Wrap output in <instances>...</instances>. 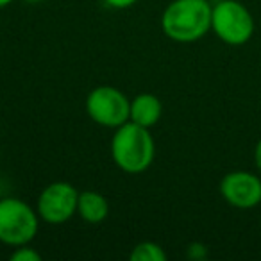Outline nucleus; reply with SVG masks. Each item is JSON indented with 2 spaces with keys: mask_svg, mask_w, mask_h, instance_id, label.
I'll list each match as a JSON object with an SVG mask.
<instances>
[{
  "mask_svg": "<svg viewBox=\"0 0 261 261\" xmlns=\"http://www.w3.org/2000/svg\"><path fill=\"white\" fill-rule=\"evenodd\" d=\"M211 13L210 0H174L163 11L161 29L177 43H192L211 31Z\"/></svg>",
  "mask_w": 261,
  "mask_h": 261,
  "instance_id": "f257e3e1",
  "label": "nucleus"
},
{
  "mask_svg": "<svg viewBox=\"0 0 261 261\" xmlns=\"http://www.w3.org/2000/svg\"><path fill=\"white\" fill-rule=\"evenodd\" d=\"M111 156L120 170L127 174H142L152 165L156 143L147 127L129 120L116 127L111 140Z\"/></svg>",
  "mask_w": 261,
  "mask_h": 261,
  "instance_id": "f03ea898",
  "label": "nucleus"
},
{
  "mask_svg": "<svg viewBox=\"0 0 261 261\" xmlns=\"http://www.w3.org/2000/svg\"><path fill=\"white\" fill-rule=\"evenodd\" d=\"M40 215L27 202L15 197L0 199V242L11 247L27 245L34 240Z\"/></svg>",
  "mask_w": 261,
  "mask_h": 261,
  "instance_id": "7ed1b4c3",
  "label": "nucleus"
},
{
  "mask_svg": "<svg viewBox=\"0 0 261 261\" xmlns=\"http://www.w3.org/2000/svg\"><path fill=\"white\" fill-rule=\"evenodd\" d=\"M211 31L224 43L240 47L254 34V18L250 11L238 0H224L213 4Z\"/></svg>",
  "mask_w": 261,
  "mask_h": 261,
  "instance_id": "20e7f679",
  "label": "nucleus"
},
{
  "mask_svg": "<svg viewBox=\"0 0 261 261\" xmlns=\"http://www.w3.org/2000/svg\"><path fill=\"white\" fill-rule=\"evenodd\" d=\"M86 111L95 123L116 129L129 122L130 100L123 91L113 86H97L86 98Z\"/></svg>",
  "mask_w": 261,
  "mask_h": 261,
  "instance_id": "39448f33",
  "label": "nucleus"
},
{
  "mask_svg": "<svg viewBox=\"0 0 261 261\" xmlns=\"http://www.w3.org/2000/svg\"><path fill=\"white\" fill-rule=\"evenodd\" d=\"M79 192L70 182L58 181L48 185L38 197L36 211L47 224L61 225L77 213Z\"/></svg>",
  "mask_w": 261,
  "mask_h": 261,
  "instance_id": "423d86ee",
  "label": "nucleus"
},
{
  "mask_svg": "<svg viewBox=\"0 0 261 261\" xmlns=\"http://www.w3.org/2000/svg\"><path fill=\"white\" fill-rule=\"evenodd\" d=\"M220 195L236 210H252L261 204V179L247 170L229 172L220 181Z\"/></svg>",
  "mask_w": 261,
  "mask_h": 261,
  "instance_id": "0eeeda50",
  "label": "nucleus"
},
{
  "mask_svg": "<svg viewBox=\"0 0 261 261\" xmlns=\"http://www.w3.org/2000/svg\"><path fill=\"white\" fill-rule=\"evenodd\" d=\"M161 113H163L161 100L152 93L136 95V97L130 100L129 120L138 123V125L147 127V129H150V127L160 122Z\"/></svg>",
  "mask_w": 261,
  "mask_h": 261,
  "instance_id": "6e6552de",
  "label": "nucleus"
},
{
  "mask_svg": "<svg viewBox=\"0 0 261 261\" xmlns=\"http://www.w3.org/2000/svg\"><path fill=\"white\" fill-rule=\"evenodd\" d=\"M77 213L88 224H100L109 215V202L100 193L93 192V190H86V192L79 193Z\"/></svg>",
  "mask_w": 261,
  "mask_h": 261,
  "instance_id": "1a4fd4ad",
  "label": "nucleus"
},
{
  "mask_svg": "<svg viewBox=\"0 0 261 261\" xmlns=\"http://www.w3.org/2000/svg\"><path fill=\"white\" fill-rule=\"evenodd\" d=\"M130 261H165L167 252L156 242H140L129 254Z\"/></svg>",
  "mask_w": 261,
  "mask_h": 261,
  "instance_id": "9d476101",
  "label": "nucleus"
},
{
  "mask_svg": "<svg viewBox=\"0 0 261 261\" xmlns=\"http://www.w3.org/2000/svg\"><path fill=\"white\" fill-rule=\"evenodd\" d=\"M11 259L13 261H40L41 259V254L38 250H34L33 247L27 245H20L16 247V250L11 254Z\"/></svg>",
  "mask_w": 261,
  "mask_h": 261,
  "instance_id": "9b49d317",
  "label": "nucleus"
},
{
  "mask_svg": "<svg viewBox=\"0 0 261 261\" xmlns=\"http://www.w3.org/2000/svg\"><path fill=\"white\" fill-rule=\"evenodd\" d=\"M104 2L113 9H127L130 6H135L138 0H104Z\"/></svg>",
  "mask_w": 261,
  "mask_h": 261,
  "instance_id": "f8f14e48",
  "label": "nucleus"
},
{
  "mask_svg": "<svg viewBox=\"0 0 261 261\" xmlns=\"http://www.w3.org/2000/svg\"><path fill=\"white\" fill-rule=\"evenodd\" d=\"M254 163H256L257 170L261 172V138L257 140V143H256V149H254Z\"/></svg>",
  "mask_w": 261,
  "mask_h": 261,
  "instance_id": "ddd939ff",
  "label": "nucleus"
},
{
  "mask_svg": "<svg viewBox=\"0 0 261 261\" xmlns=\"http://www.w3.org/2000/svg\"><path fill=\"white\" fill-rule=\"evenodd\" d=\"M9 4H13V0H0V9H2V8H8Z\"/></svg>",
  "mask_w": 261,
  "mask_h": 261,
  "instance_id": "4468645a",
  "label": "nucleus"
},
{
  "mask_svg": "<svg viewBox=\"0 0 261 261\" xmlns=\"http://www.w3.org/2000/svg\"><path fill=\"white\" fill-rule=\"evenodd\" d=\"M25 2H29V4H36V2H40V0H25Z\"/></svg>",
  "mask_w": 261,
  "mask_h": 261,
  "instance_id": "2eb2a0df",
  "label": "nucleus"
},
{
  "mask_svg": "<svg viewBox=\"0 0 261 261\" xmlns=\"http://www.w3.org/2000/svg\"><path fill=\"white\" fill-rule=\"evenodd\" d=\"M211 4H218V2H224V0H210Z\"/></svg>",
  "mask_w": 261,
  "mask_h": 261,
  "instance_id": "dca6fc26",
  "label": "nucleus"
}]
</instances>
